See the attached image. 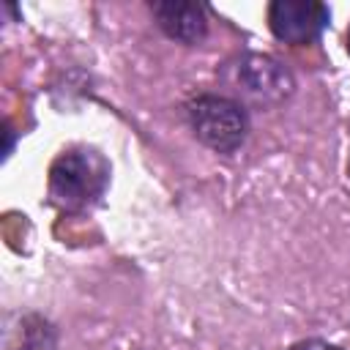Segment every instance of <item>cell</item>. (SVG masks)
<instances>
[{"label": "cell", "mask_w": 350, "mask_h": 350, "mask_svg": "<svg viewBox=\"0 0 350 350\" xmlns=\"http://www.w3.org/2000/svg\"><path fill=\"white\" fill-rule=\"evenodd\" d=\"M109 186V161L88 145L66 148L49 164L46 191L60 211H85L96 205Z\"/></svg>", "instance_id": "1"}, {"label": "cell", "mask_w": 350, "mask_h": 350, "mask_svg": "<svg viewBox=\"0 0 350 350\" xmlns=\"http://www.w3.org/2000/svg\"><path fill=\"white\" fill-rule=\"evenodd\" d=\"M183 118L191 134L219 156L238 153L252 131L249 109L230 93H194L183 104Z\"/></svg>", "instance_id": "2"}, {"label": "cell", "mask_w": 350, "mask_h": 350, "mask_svg": "<svg viewBox=\"0 0 350 350\" xmlns=\"http://www.w3.org/2000/svg\"><path fill=\"white\" fill-rule=\"evenodd\" d=\"M224 79L232 88L230 96L238 98L243 107L252 104V107L273 109L295 93L293 71L282 60L271 55H260V52H249L227 63Z\"/></svg>", "instance_id": "3"}, {"label": "cell", "mask_w": 350, "mask_h": 350, "mask_svg": "<svg viewBox=\"0 0 350 350\" xmlns=\"http://www.w3.org/2000/svg\"><path fill=\"white\" fill-rule=\"evenodd\" d=\"M265 19L276 41L304 46L323 36L331 22V8L320 0H273L265 8Z\"/></svg>", "instance_id": "4"}, {"label": "cell", "mask_w": 350, "mask_h": 350, "mask_svg": "<svg viewBox=\"0 0 350 350\" xmlns=\"http://www.w3.org/2000/svg\"><path fill=\"white\" fill-rule=\"evenodd\" d=\"M159 30L183 46H197L208 36V8L194 0H156L148 5Z\"/></svg>", "instance_id": "5"}, {"label": "cell", "mask_w": 350, "mask_h": 350, "mask_svg": "<svg viewBox=\"0 0 350 350\" xmlns=\"http://www.w3.org/2000/svg\"><path fill=\"white\" fill-rule=\"evenodd\" d=\"M287 350H342V347L334 342H325V339H301V342L290 345Z\"/></svg>", "instance_id": "6"}, {"label": "cell", "mask_w": 350, "mask_h": 350, "mask_svg": "<svg viewBox=\"0 0 350 350\" xmlns=\"http://www.w3.org/2000/svg\"><path fill=\"white\" fill-rule=\"evenodd\" d=\"M345 49H347V55H350V25H347V33H345Z\"/></svg>", "instance_id": "7"}]
</instances>
